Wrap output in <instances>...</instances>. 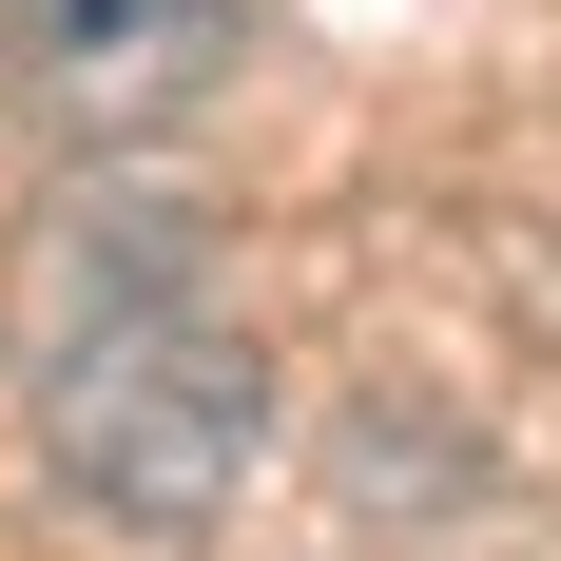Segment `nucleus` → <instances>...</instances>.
Masks as SVG:
<instances>
[{"instance_id":"f257e3e1","label":"nucleus","mask_w":561,"mask_h":561,"mask_svg":"<svg viewBox=\"0 0 561 561\" xmlns=\"http://www.w3.org/2000/svg\"><path fill=\"white\" fill-rule=\"evenodd\" d=\"M252 426H272L252 348H232L174 272H98L58 310V348H39V446H58V484L116 504V523H214L232 484H252Z\"/></svg>"},{"instance_id":"f03ea898","label":"nucleus","mask_w":561,"mask_h":561,"mask_svg":"<svg viewBox=\"0 0 561 561\" xmlns=\"http://www.w3.org/2000/svg\"><path fill=\"white\" fill-rule=\"evenodd\" d=\"M214 58H232V0H39V20H20V78H39L78 136H156Z\"/></svg>"}]
</instances>
